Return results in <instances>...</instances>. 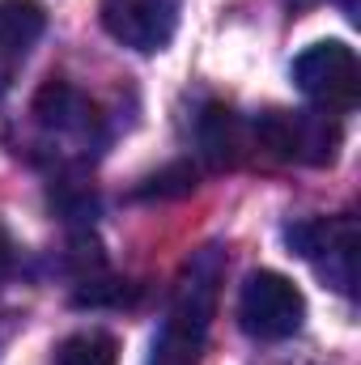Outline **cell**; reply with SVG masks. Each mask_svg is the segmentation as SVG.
<instances>
[{"mask_svg":"<svg viewBox=\"0 0 361 365\" xmlns=\"http://www.w3.org/2000/svg\"><path fill=\"white\" fill-rule=\"evenodd\" d=\"M221 251L217 247H204L187 259L179 284H175V297H171V310L153 336V349H149V361L145 365H200L204 361V344H208V327H213V314H217V289H221Z\"/></svg>","mask_w":361,"mask_h":365,"instance_id":"1","label":"cell"},{"mask_svg":"<svg viewBox=\"0 0 361 365\" xmlns=\"http://www.w3.org/2000/svg\"><path fill=\"white\" fill-rule=\"evenodd\" d=\"M285 242L293 255H302L315 272L323 276V284H332L336 293L353 297L357 293V221L349 212L340 217H306V221H293L285 230Z\"/></svg>","mask_w":361,"mask_h":365,"instance_id":"2","label":"cell"},{"mask_svg":"<svg viewBox=\"0 0 361 365\" xmlns=\"http://www.w3.org/2000/svg\"><path fill=\"white\" fill-rule=\"evenodd\" d=\"M293 86L302 90V98H310L323 115H340L353 110L361 93V64L357 51L340 38L315 43L293 60Z\"/></svg>","mask_w":361,"mask_h":365,"instance_id":"3","label":"cell"},{"mask_svg":"<svg viewBox=\"0 0 361 365\" xmlns=\"http://www.w3.org/2000/svg\"><path fill=\"white\" fill-rule=\"evenodd\" d=\"M30 110H34L39 132L51 145H60L64 153H73V158H90L106 140L102 136V115L90 102V93H81L68 81H47L43 90L34 93Z\"/></svg>","mask_w":361,"mask_h":365,"instance_id":"4","label":"cell"},{"mask_svg":"<svg viewBox=\"0 0 361 365\" xmlns=\"http://www.w3.org/2000/svg\"><path fill=\"white\" fill-rule=\"evenodd\" d=\"M260 149L302 166H332L340 149V128L315 110H264L251 123Z\"/></svg>","mask_w":361,"mask_h":365,"instance_id":"5","label":"cell"},{"mask_svg":"<svg viewBox=\"0 0 361 365\" xmlns=\"http://www.w3.org/2000/svg\"><path fill=\"white\" fill-rule=\"evenodd\" d=\"M306 297L280 272H251L238 293V323L251 340H289L302 331Z\"/></svg>","mask_w":361,"mask_h":365,"instance_id":"6","label":"cell"},{"mask_svg":"<svg viewBox=\"0 0 361 365\" xmlns=\"http://www.w3.org/2000/svg\"><path fill=\"white\" fill-rule=\"evenodd\" d=\"M179 4L183 0H102L98 13H102V26L115 43L153 56L175 38Z\"/></svg>","mask_w":361,"mask_h":365,"instance_id":"7","label":"cell"},{"mask_svg":"<svg viewBox=\"0 0 361 365\" xmlns=\"http://www.w3.org/2000/svg\"><path fill=\"white\" fill-rule=\"evenodd\" d=\"M47 30V13L39 0H0V90L21 73L34 43Z\"/></svg>","mask_w":361,"mask_h":365,"instance_id":"8","label":"cell"},{"mask_svg":"<svg viewBox=\"0 0 361 365\" xmlns=\"http://www.w3.org/2000/svg\"><path fill=\"white\" fill-rule=\"evenodd\" d=\"M200 149L208 153V162L213 166H234L238 158H243V145H247V132H243V123L234 119V110H225V106H208L204 115H200Z\"/></svg>","mask_w":361,"mask_h":365,"instance_id":"9","label":"cell"},{"mask_svg":"<svg viewBox=\"0 0 361 365\" xmlns=\"http://www.w3.org/2000/svg\"><path fill=\"white\" fill-rule=\"evenodd\" d=\"M56 365H119V344L106 331H77L60 340Z\"/></svg>","mask_w":361,"mask_h":365,"instance_id":"10","label":"cell"},{"mask_svg":"<svg viewBox=\"0 0 361 365\" xmlns=\"http://www.w3.org/2000/svg\"><path fill=\"white\" fill-rule=\"evenodd\" d=\"M13 264H17V247H13V238H9V230L0 221V284L13 276Z\"/></svg>","mask_w":361,"mask_h":365,"instance_id":"11","label":"cell"}]
</instances>
